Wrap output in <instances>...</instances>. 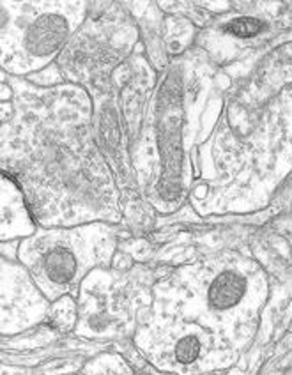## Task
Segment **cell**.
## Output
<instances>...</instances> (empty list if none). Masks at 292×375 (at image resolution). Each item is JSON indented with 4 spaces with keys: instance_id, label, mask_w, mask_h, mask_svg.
I'll return each instance as SVG.
<instances>
[{
    "instance_id": "277c9868",
    "label": "cell",
    "mask_w": 292,
    "mask_h": 375,
    "mask_svg": "<svg viewBox=\"0 0 292 375\" xmlns=\"http://www.w3.org/2000/svg\"><path fill=\"white\" fill-rule=\"evenodd\" d=\"M202 354V338L197 333H186L175 341L174 345V358L181 365H189L197 361Z\"/></svg>"
},
{
    "instance_id": "5b68a950",
    "label": "cell",
    "mask_w": 292,
    "mask_h": 375,
    "mask_svg": "<svg viewBox=\"0 0 292 375\" xmlns=\"http://www.w3.org/2000/svg\"><path fill=\"white\" fill-rule=\"evenodd\" d=\"M227 31L237 38H254L262 31V21L255 20V18H237L227 25Z\"/></svg>"
},
{
    "instance_id": "7a4b0ae2",
    "label": "cell",
    "mask_w": 292,
    "mask_h": 375,
    "mask_svg": "<svg viewBox=\"0 0 292 375\" xmlns=\"http://www.w3.org/2000/svg\"><path fill=\"white\" fill-rule=\"evenodd\" d=\"M69 32L68 24L57 14H45V16H38L32 21L31 29H28L27 36V50L32 51V55L43 58L53 53L58 45L64 41V36Z\"/></svg>"
},
{
    "instance_id": "6da1fadb",
    "label": "cell",
    "mask_w": 292,
    "mask_h": 375,
    "mask_svg": "<svg viewBox=\"0 0 292 375\" xmlns=\"http://www.w3.org/2000/svg\"><path fill=\"white\" fill-rule=\"evenodd\" d=\"M76 235H46L38 248L34 273L52 289L69 285L82 271V257L78 253Z\"/></svg>"
},
{
    "instance_id": "3957f363",
    "label": "cell",
    "mask_w": 292,
    "mask_h": 375,
    "mask_svg": "<svg viewBox=\"0 0 292 375\" xmlns=\"http://www.w3.org/2000/svg\"><path fill=\"white\" fill-rule=\"evenodd\" d=\"M248 292V280L239 271H224L207 289V303L213 310L225 312L236 308Z\"/></svg>"
}]
</instances>
